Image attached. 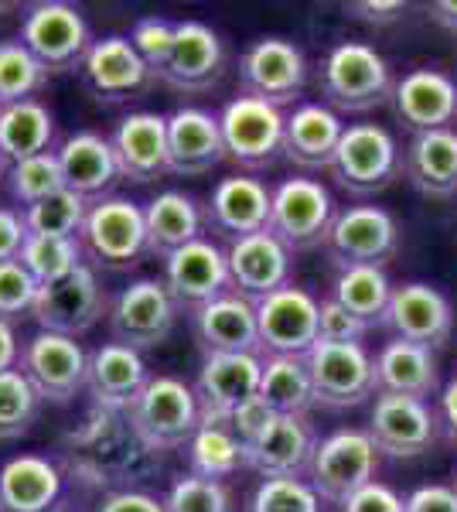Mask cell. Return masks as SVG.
<instances>
[{
    "label": "cell",
    "instance_id": "cell-10",
    "mask_svg": "<svg viewBox=\"0 0 457 512\" xmlns=\"http://www.w3.org/2000/svg\"><path fill=\"white\" fill-rule=\"evenodd\" d=\"M178 325V304L164 280L140 277L123 287L110 304V332L113 342L130 345L137 352L164 345Z\"/></svg>",
    "mask_w": 457,
    "mask_h": 512
},
{
    "label": "cell",
    "instance_id": "cell-4",
    "mask_svg": "<svg viewBox=\"0 0 457 512\" xmlns=\"http://www.w3.org/2000/svg\"><path fill=\"white\" fill-rule=\"evenodd\" d=\"M304 359L314 383V407L352 410L379 393L376 359L362 342H314Z\"/></svg>",
    "mask_w": 457,
    "mask_h": 512
},
{
    "label": "cell",
    "instance_id": "cell-58",
    "mask_svg": "<svg viewBox=\"0 0 457 512\" xmlns=\"http://www.w3.org/2000/svg\"><path fill=\"white\" fill-rule=\"evenodd\" d=\"M430 21L444 31H457V0H437V4H430Z\"/></svg>",
    "mask_w": 457,
    "mask_h": 512
},
{
    "label": "cell",
    "instance_id": "cell-17",
    "mask_svg": "<svg viewBox=\"0 0 457 512\" xmlns=\"http://www.w3.org/2000/svg\"><path fill=\"white\" fill-rule=\"evenodd\" d=\"M382 328H389V332L396 338H403V342H413V345H423V349L437 352L451 342V332H454L451 301H447L437 287L423 284V280H410V284L393 287Z\"/></svg>",
    "mask_w": 457,
    "mask_h": 512
},
{
    "label": "cell",
    "instance_id": "cell-41",
    "mask_svg": "<svg viewBox=\"0 0 457 512\" xmlns=\"http://www.w3.org/2000/svg\"><path fill=\"white\" fill-rule=\"evenodd\" d=\"M48 82V69L41 65L18 38L0 41V106L35 99Z\"/></svg>",
    "mask_w": 457,
    "mask_h": 512
},
{
    "label": "cell",
    "instance_id": "cell-13",
    "mask_svg": "<svg viewBox=\"0 0 457 512\" xmlns=\"http://www.w3.org/2000/svg\"><path fill=\"white\" fill-rule=\"evenodd\" d=\"M400 246V222L382 205H348L338 212L324 250L342 267H382Z\"/></svg>",
    "mask_w": 457,
    "mask_h": 512
},
{
    "label": "cell",
    "instance_id": "cell-2",
    "mask_svg": "<svg viewBox=\"0 0 457 512\" xmlns=\"http://www.w3.org/2000/svg\"><path fill=\"white\" fill-rule=\"evenodd\" d=\"M130 431L151 451L188 448V441L202 427L195 386L178 376H151L137 400L127 407Z\"/></svg>",
    "mask_w": 457,
    "mask_h": 512
},
{
    "label": "cell",
    "instance_id": "cell-57",
    "mask_svg": "<svg viewBox=\"0 0 457 512\" xmlns=\"http://www.w3.org/2000/svg\"><path fill=\"white\" fill-rule=\"evenodd\" d=\"M440 424H444L447 437L457 444V376L440 390Z\"/></svg>",
    "mask_w": 457,
    "mask_h": 512
},
{
    "label": "cell",
    "instance_id": "cell-42",
    "mask_svg": "<svg viewBox=\"0 0 457 512\" xmlns=\"http://www.w3.org/2000/svg\"><path fill=\"white\" fill-rule=\"evenodd\" d=\"M89 202L76 192L62 188V192L41 198L38 205H28L21 212L28 236H79L82 222H86Z\"/></svg>",
    "mask_w": 457,
    "mask_h": 512
},
{
    "label": "cell",
    "instance_id": "cell-14",
    "mask_svg": "<svg viewBox=\"0 0 457 512\" xmlns=\"http://www.w3.org/2000/svg\"><path fill=\"white\" fill-rule=\"evenodd\" d=\"M321 301L304 287L287 284L256 301V328H260V355H307L318 342Z\"/></svg>",
    "mask_w": 457,
    "mask_h": 512
},
{
    "label": "cell",
    "instance_id": "cell-52",
    "mask_svg": "<svg viewBox=\"0 0 457 512\" xmlns=\"http://www.w3.org/2000/svg\"><path fill=\"white\" fill-rule=\"evenodd\" d=\"M403 512H457L454 485H420V489L406 495Z\"/></svg>",
    "mask_w": 457,
    "mask_h": 512
},
{
    "label": "cell",
    "instance_id": "cell-26",
    "mask_svg": "<svg viewBox=\"0 0 457 512\" xmlns=\"http://www.w3.org/2000/svg\"><path fill=\"white\" fill-rule=\"evenodd\" d=\"M226 161L219 117L202 106H181L168 117V171L181 178L209 175Z\"/></svg>",
    "mask_w": 457,
    "mask_h": 512
},
{
    "label": "cell",
    "instance_id": "cell-29",
    "mask_svg": "<svg viewBox=\"0 0 457 512\" xmlns=\"http://www.w3.org/2000/svg\"><path fill=\"white\" fill-rule=\"evenodd\" d=\"M58 164H62L65 188L76 192L86 202H99L110 195V188L120 181L116 168V154L110 137L96 134V130H76L58 144Z\"/></svg>",
    "mask_w": 457,
    "mask_h": 512
},
{
    "label": "cell",
    "instance_id": "cell-51",
    "mask_svg": "<svg viewBox=\"0 0 457 512\" xmlns=\"http://www.w3.org/2000/svg\"><path fill=\"white\" fill-rule=\"evenodd\" d=\"M406 499H400L389 485L382 482H369L362 485L359 492H352L342 502V512H403Z\"/></svg>",
    "mask_w": 457,
    "mask_h": 512
},
{
    "label": "cell",
    "instance_id": "cell-18",
    "mask_svg": "<svg viewBox=\"0 0 457 512\" xmlns=\"http://www.w3.org/2000/svg\"><path fill=\"white\" fill-rule=\"evenodd\" d=\"M164 287L171 291L174 304L188 311L232 291L226 250L209 236L174 250L171 256H164Z\"/></svg>",
    "mask_w": 457,
    "mask_h": 512
},
{
    "label": "cell",
    "instance_id": "cell-6",
    "mask_svg": "<svg viewBox=\"0 0 457 512\" xmlns=\"http://www.w3.org/2000/svg\"><path fill=\"white\" fill-rule=\"evenodd\" d=\"M403 168L400 147L393 134L379 123H348L328 171L338 188L352 195H379L396 181Z\"/></svg>",
    "mask_w": 457,
    "mask_h": 512
},
{
    "label": "cell",
    "instance_id": "cell-27",
    "mask_svg": "<svg viewBox=\"0 0 457 512\" xmlns=\"http://www.w3.org/2000/svg\"><path fill=\"white\" fill-rule=\"evenodd\" d=\"M318 448L307 414H277L270 431L260 441L246 444V468L260 472L263 478H304L311 454Z\"/></svg>",
    "mask_w": 457,
    "mask_h": 512
},
{
    "label": "cell",
    "instance_id": "cell-30",
    "mask_svg": "<svg viewBox=\"0 0 457 512\" xmlns=\"http://www.w3.org/2000/svg\"><path fill=\"white\" fill-rule=\"evenodd\" d=\"M147 362L144 352L130 349L120 342H103L99 349L89 352V373H86V390L96 400V407L103 410H123L137 400V393L147 386Z\"/></svg>",
    "mask_w": 457,
    "mask_h": 512
},
{
    "label": "cell",
    "instance_id": "cell-48",
    "mask_svg": "<svg viewBox=\"0 0 457 512\" xmlns=\"http://www.w3.org/2000/svg\"><path fill=\"white\" fill-rule=\"evenodd\" d=\"M174 24H178V21H168V18H157V14H151V18H140L134 24V31H130V45L137 48L140 59L151 65L154 76H157V69H161L164 59H168V52H171Z\"/></svg>",
    "mask_w": 457,
    "mask_h": 512
},
{
    "label": "cell",
    "instance_id": "cell-36",
    "mask_svg": "<svg viewBox=\"0 0 457 512\" xmlns=\"http://www.w3.org/2000/svg\"><path fill=\"white\" fill-rule=\"evenodd\" d=\"M55 144V117L41 99L0 106V158L11 168L38 154H48Z\"/></svg>",
    "mask_w": 457,
    "mask_h": 512
},
{
    "label": "cell",
    "instance_id": "cell-59",
    "mask_svg": "<svg viewBox=\"0 0 457 512\" xmlns=\"http://www.w3.org/2000/svg\"><path fill=\"white\" fill-rule=\"evenodd\" d=\"M7 175V164H4V158H0V178H4Z\"/></svg>",
    "mask_w": 457,
    "mask_h": 512
},
{
    "label": "cell",
    "instance_id": "cell-60",
    "mask_svg": "<svg viewBox=\"0 0 457 512\" xmlns=\"http://www.w3.org/2000/svg\"><path fill=\"white\" fill-rule=\"evenodd\" d=\"M454 492H457V475H454Z\"/></svg>",
    "mask_w": 457,
    "mask_h": 512
},
{
    "label": "cell",
    "instance_id": "cell-15",
    "mask_svg": "<svg viewBox=\"0 0 457 512\" xmlns=\"http://www.w3.org/2000/svg\"><path fill=\"white\" fill-rule=\"evenodd\" d=\"M103 315H110L106 291L99 284V270L89 267V263L79 267L72 277L58 280L52 287H41L35 308H31V318L38 321L41 332L69 335V338L86 335L89 328L99 325Z\"/></svg>",
    "mask_w": 457,
    "mask_h": 512
},
{
    "label": "cell",
    "instance_id": "cell-22",
    "mask_svg": "<svg viewBox=\"0 0 457 512\" xmlns=\"http://www.w3.org/2000/svg\"><path fill=\"white\" fill-rule=\"evenodd\" d=\"M191 332L205 355H260L256 304L236 291L191 311Z\"/></svg>",
    "mask_w": 457,
    "mask_h": 512
},
{
    "label": "cell",
    "instance_id": "cell-37",
    "mask_svg": "<svg viewBox=\"0 0 457 512\" xmlns=\"http://www.w3.org/2000/svg\"><path fill=\"white\" fill-rule=\"evenodd\" d=\"M260 396L277 414H311L314 383L304 355H267L260 376Z\"/></svg>",
    "mask_w": 457,
    "mask_h": 512
},
{
    "label": "cell",
    "instance_id": "cell-33",
    "mask_svg": "<svg viewBox=\"0 0 457 512\" xmlns=\"http://www.w3.org/2000/svg\"><path fill=\"white\" fill-rule=\"evenodd\" d=\"M62 472L41 454H18L0 468V512H52Z\"/></svg>",
    "mask_w": 457,
    "mask_h": 512
},
{
    "label": "cell",
    "instance_id": "cell-56",
    "mask_svg": "<svg viewBox=\"0 0 457 512\" xmlns=\"http://www.w3.org/2000/svg\"><path fill=\"white\" fill-rule=\"evenodd\" d=\"M18 362H21V342L18 332H14V321L0 318V373L18 369Z\"/></svg>",
    "mask_w": 457,
    "mask_h": 512
},
{
    "label": "cell",
    "instance_id": "cell-21",
    "mask_svg": "<svg viewBox=\"0 0 457 512\" xmlns=\"http://www.w3.org/2000/svg\"><path fill=\"white\" fill-rule=\"evenodd\" d=\"M79 76L86 82L89 93L103 99V103L134 99L157 79L151 65L140 59L137 48L130 45V38L123 35L93 41V48H89L86 59L79 65Z\"/></svg>",
    "mask_w": 457,
    "mask_h": 512
},
{
    "label": "cell",
    "instance_id": "cell-55",
    "mask_svg": "<svg viewBox=\"0 0 457 512\" xmlns=\"http://www.w3.org/2000/svg\"><path fill=\"white\" fill-rule=\"evenodd\" d=\"M96 512H164V502L147 492H113L99 502Z\"/></svg>",
    "mask_w": 457,
    "mask_h": 512
},
{
    "label": "cell",
    "instance_id": "cell-43",
    "mask_svg": "<svg viewBox=\"0 0 457 512\" xmlns=\"http://www.w3.org/2000/svg\"><path fill=\"white\" fill-rule=\"evenodd\" d=\"M4 178H7V188H11V198L21 202L24 209H28V205H38L41 198H48L65 188L62 164H58L55 151L38 154V158H28L21 164H11Z\"/></svg>",
    "mask_w": 457,
    "mask_h": 512
},
{
    "label": "cell",
    "instance_id": "cell-12",
    "mask_svg": "<svg viewBox=\"0 0 457 512\" xmlns=\"http://www.w3.org/2000/svg\"><path fill=\"white\" fill-rule=\"evenodd\" d=\"M304 82V52L287 38H260L239 55V86H243V96L263 99V103L284 110V106L301 99Z\"/></svg>",
    "mask_w": 457,
    "mask_h": 512
},
{
    "label": "cell",
    "instance_id": "cell-32",
    "mask_svg": "<svg viewBox=\"0 0 457 512\" xmlns=\"http://www.w3.org/2000/svg\"><path fill=\"white\" fill-rule=\"evenodd\" d=\"M403 175L417 192L430 198L457 195V130H427L413 134L403 151Z\"/></svg>",
    "mask_w": 457,
    "mask_h": 512
},
{
    "label": "cell",
    "instance_id": "cell-16",
    "mask_svg": "<svg viewBox=\"0 0 457 512\" xmlns=\"http://www.w3.org/2000/svg\"><path fill=\"white\" fill-rule=\"evenodd\" d=\"M440 420L427 400L396 393H376L369 414V437L379 454L389 458H420L434 448Z\"/></svg>",
    "mask_w": 457,
    "mask_h": 512
},
{
    "label": "cell",
    "instance_id": "cell-23",
    "mask_svg": "<svg viewBox=\"0 0 457 512\" xmlns=\"http://www.w3.org/2000/svg\"><path fill=\"white\" fill-rule=\"evenodd\" d=\"M226 260H229L232 291L249 297L253 304L263 301L273 291H280V287H287L290 270H294V253L270 229L229 243Z\"/></svg>",
    "mask_w": 457,
    "mask_h": 512
},
{
    "label": "cell",
    "instance_id": "cell-35",
    "mask_svg": "<svg viewBox=\"0 0 457 512\" xmlns=\"http://www.w3.org/2000/svg\"><path fill=\"white\" fill-rule=\"evenodd\" d=\"M147 253L171 256L181 246L205 236V209L185 192H161L144 205Z\"/></svg>",
    "mask_w": 457,
    "mask_h": 512
},
{
    "label": "cell",
    "instance_id": "cell-49",
    "mask_svg": "<svg viewBox=\"0 0 457 512\" xmlns=\"http://www.w3.org/2000/svg\"><path fill=\"white\" fill-rule=\"evenodd\" d=\"M369 328L355 315H348L335 297H324L318 308V342H362Z\"/></svg>",
    "mask_w": 457,
    "mask_h": 512
},
{
    "label": "cell",
    "instance_id": "cell-54",
    "mask_svg": "<svg viewBox=\"0 0 457 512\" xmlns=\"http://www.w3.org/2000/svg\"><path fill=\"white\" fill-rule=\"evenodd\" d=\"M345 11L365 24H393L406 14V4L400 0H362V4H348Z\"/></svg>",
    "mask_w": 457,
    "mask_h": 512
},
{
    "label": "cell",
    "instance_id": "cell-50",
    "mask_svg": "<svg viewBox=\"0 0 457 512\" xmlns=\"http://www.w3.org/2000/svg\"><path fill=\"white\" fill-rule=\"evenodd\" d=\"M273 420H277V410H273L270 403L263 400L260 393H256V396H249L243 407H239L236 414L229 417V427H232V434H236L239 441H243V448H246V444L260 441V437L270 431Z\"/></svg>",
    "mask_w": 457,
    "mask_h": 512
},
{
    "label": "cell",
    "instance_id": "cell-38",
    "mask_svg": "<svg viewBox=\"0 0 457 512\" xmlns=\"http://www.w3.org/2000/svg\"><path fill=\"white\" fill-rule=\"evenodd\" d=\"M331 297L362 321L365 328H376L386 318L389 297H393V284H389L382 267H342L331 287Z\"/></svg>",
    "mask_w": 457,
    "mask_h": 512
},
{
    "label": "cell",
    "instance_id": "cell-7",
    "mask_svg": "<svg viewBox=\"0 0 457 512\" xmlns=\"http://www.w3.org/2000/svg\"><path fill=\"white\" fill-rule=\"evenodd\" d=\"M376 468L379 448L372 444L369 431L342 427V431H331L318 441V448L311 454V465H307V482H311V489L324 502H338L342 506L352 492L376 482Z\"/></svg>",
    "mask_w": 457,
    "mask_h": 512
},
{
    "label": "cell",
    "instance_id": "cell-45",
    "mask_svg": "<svg viewBox=\"0 0 457 512\" xmlns=\"http://www.w3.org/2000/svg\"><path fill=\"white\" fill-rule=\"evenodd\" d=\"M249 512H324V499L307 478H263Z\"/></svg>",
    "mask_w": 457,
    "mask_h": 512
},
{
    "label": "cell",
    "instance_id": "cell-47",
    "mask_svg": "<svg viewBox=\"0 0 457 512\" xmlns=\"http://www.w3.org/2000/svg\"><path fill=\"white\" fill-rule=\"evenodd\" d=\"M38 280L21 267L18 260L0 263V318L14 321L21 315H31L38 301Z\"/></svg>",
    "mask_w": 457,
    "mask_h": 512
},
{
    "label": "cell",
    "instance_id": "cell-24",
    "mask_svg": "<svg viewBox=\"0 0 457 512\" xmlns=\"http://www.w3.org/2000/svg\"><path fill=\"white\" fill-rule=\"evenodd\" d=\"M273 192L253 175H229L212 188L205 205V229L229 243L270 229Z\"/></svg>",
    "mask_w": 457,
    "mask_h": 512
},
{
    "label": "cell",
    "instance_id": "cell-1",
    "mask_svg": "<svg viewBox=\"0 0 457 512\" xmlns=\"http://www.w3.org/2000/svg\"><path fill=\"white\" fill-rule=\"evenodd\" d=\"M393 72L372 45L342 41L321 62V96L324 106L342 113H369L393 99Z\"/></svg>",
    "mask_w": 457,
    "mask_h": 512
},
{
    "label": "cell",
    "instance_id": "cell-44",
    "mask_svg": "<svg viewBox=\"0 0 457 512\" xmlns=\"http://www.w3.org/2000/svg\"><path fill=\"white\" fill-rule=\"evenodd\" d=\"M41 407L35 386L21 376V369L0 373V441H18L31 431Z\"/></svg>",
    "mask_w": 457,
    "mask_h": 512
},
{
    "label": "cell",
    "instance_id": "cell-5",
    "mask_svg": "<svg viewBox=\"0 0 457 512\" xmlns=\"http://www.w3.org/2000/svg\"><path fill=\"white\" fill-rule=\"evenodd\" d=\"M226 161L243 171H267L284 158L287 113L253 96H236L219 113Z\"/></svg>",
    "mask_w": 457,
    "mask_h": 512
},
{
    "label": "cell",
    "instance_id": "cell-11",
    "mask_svg": "<svg viewBox=\"0 0 457 512\" xmlns=\"http://www.w3.org/2000/svg\"><path fill=\"white\" fill-rule=\"evenodd\" d=\"M21 376L35 386V393L41 396V403H69L82 386H86L89 373V352L82 349V342L69 335H55V332H38L24 342L21 362H18Z\"/></svg>",
    "mask_w": 457,
    "mask_h": 512
},
{
    "label": "cell",
    "instance_id": "cell-31",
    "mask_svg": "<svg viewBox=\"0 0 457 512\" xmlns=\"http://www.w3.org/2000/svg\"><path fill=\"white\" fill-rule=\"evenodd\" d=\"M345 134V123L324 103H297L287 113L284 130V161L304 171H328L338 151V140Z\"/></svg>",
    "mask_w": 457,
    "mask_h": 512
},
{
    "label": "cell",
    "instance_id": "cell-34",
    "mask_svg": "<svg viewBox=\"0 0 457 512\" xmlns=\"http://www.w3.org/2000/svg\"><path fill=\"white\" fill-rule=\"evenodd\" d=\"M376 383L379 393L413 396V400H427L440 390V366L437 355L423 345L393 338L376 355Z\"/></svg>",
    "mask_w": 457,
    "mask_h": 512
},
{
    "label": "cell",
    "instance_id": "cell-19",
    "mask_svg": "<svg viewBox=\"0 0 457 512\" xmlns=\"http://www.w3.org/2000/svg\"><path fill=\"white\" fill-rule=\"evenodd\" d=\"M263 355H205L195 379L202 424H229V417L260 393Z\"/></svg>",
    "mask_w": 457,
    "mask_h": 512
},
{
    "label": "cell",
    "instance_id": "cell-53",
    "mask_svg": "<svg viewBox=\"0 0 457 512\" xmlns=\"http://www.w3.org/2000/svg\"><path fill=\"white\" fill-rule=\"evenodd\" d=\"M28 239L21 212L14 209H0V263H11L21 256V246Z\"/></svg>",
    "mask_w": 457,
    "mask_h": 512
},
{
    "label": "cell",
    "instance_id": "cell-46",
    "mask_svg": "<svg viewBox=\"0 0 457 512\" xmlns=\"http://www.w3.org/2000/svg\"><path fill=\"white\" fill-rule=\"evenodd\" d=\"M164 512H232V495L226 482L202 475H185L171 485Z\"/></svg>",
    "mask_w": 457,
    "mask_h": 512
},
{
    "label": "cell",
    "instance_id": "cell-28",
    "mask_svg": "<svg viewBox=\"0 0 457 512\" xmlns=\"http://www.w3.org/2000/svg\"><path fill=\"white\" fill-rule=\"evenodd\" d=\"M393 106L413 134L447 130L457 120V82L440 69H413L396 82Z\"/></svg>",
    "mask_w": 457,
    "mask_h": 512
},
{
    "label": "cell",
    "instance_id": "cell-9",
    "mask_svg": "<svg viewBox=\"0 0 457 512\" xmlns=\"http://www.w3.org/2000/svg\"><path fill=\"white\" fill-rule=\"evenodd\" d=\"M335 198L318 178H284L273 188L270 198V233L287 246L290 253L311 250L328 239L335 222Z\"/></svg>",
    "mask_w": 457,
    "mask_h": 512
},
{
    "label": "cell",
    "instance_id": "cell-40",
    "mask_svg": "<svg viewBox=\"0 0 457 512\" xmlns=\"http://www.w3.org/2000/svg\"><path fill=\"white\" fill-rule=\"evenodd\" d=\"M18 263L38 280V287H52L86 267V253L79 236H28Z\"/></svg>",
    "mask_w": 457,
    "mask_h": 512
},
{
    "label": "cell",
    "instance_id": "cell-20",
    "mask_svg": "<svg viewBox=\"0 0 457 512\" xmlns=\"http://www.w3.org/2000/svg\"><path fill=\"white\" fill-rule=\"evenodd\" d=\"M226 65V48L205 21H178L174 41L164 65L157 69V79L178 93H205L215 86Z\"/></svg>",
    "mask_w": 457,
    "mask_h": 512
},
{
    "label": "cell",
    "instance_id": "cell-39",
    "mask_svg": "<svg viewBox=\"0 0 457 512\" xmlns=\"http://www.w3.org/2000/svg\"><path fill=\"white\" fill-rule=\"evenodd\" d=\"M188 461L191 475L226 482L239 468H246V451L229 424H202L188 441Z\"/></svg>",
    "mask_w": 457,
    "mask_h": 512
},
{
    "label": "cell",
    "instance_id": "cell-25",
    "mask_svg": "<svg viewBox=\"0 0 457 512\" xmlns=\"http://www.w3.org/2000/svg\"><path fill=\"white\" fill-rule=\"evenodd\" d=\"M110 144L120 178L151 185L161 175H168V117H161V113H127L116 123Z\"/></svg>",
    "mask_w": 457,
    "mask_h": 512
},
{
    "label": "cell",
    "instance_id": "cell-8",
    "mask_svg": "<svg viewBox=\"0 0 457 512\" xmlns=\"http://www.w3.org/2000/svg\"><path fill=\"white\" fill-rule=\"evenodd\" d=\"M18 41L48 72H65L79 69L96 38L89 35V24L79 7L65 0H41L24 11Z\"/></svg>",
    "mask_w": 457,
    "mask_h": 512
},
{
    "label": "cell",
    "instance_id": "cell-3",
    "mask_svg": "<svg viewBox=\"0 0 457 512\" xmlns=\"http://www.w3.org/2000/svg\"><path fill=\"white\" fill-rule=\"evenodd\" d=\"M79 243L86 263L96 270H130L147 253L144 209L134 198L106 195L89 202L86 222L79 229Z\"/></svg>",
    "mask_w": 457,
    "mask_h": 512
}]
</instances>
